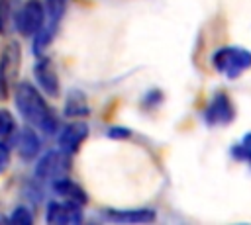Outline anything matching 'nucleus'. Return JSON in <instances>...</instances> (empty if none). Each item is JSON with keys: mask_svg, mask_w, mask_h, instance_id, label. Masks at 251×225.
<instances>
[{"mask_svg": "<svg viewBox=\"0 0 251 225\" xmlns=\"http://www.w3.org/2000/svg\"><path fill=\"white\" fill-rule=\"evenodd\" d=\"M39 151V139L35 135V131L31 129H22L18 133V153L24 157V158H31L35 157Z\"/></svg>", "mask_w": 251, "mask_h": 225, "instance_id": "11", "label": "nucleus"}, {"mask_svg": "<svg viewBox=\"0 0 251 225\" xmlns=\"http://www.w3.org/2000/svg\"><path fill=\"white\" fill-rule=\"evenodd\" d=\"M63 10H65V0H47V18L41 25V29L37 31L35 37V51L41 53L49 41L53 39V33L57 31L59 20L63 18Z\"/></svg>", "mask_w": 251, "mask_h": 225, "instance_id": "4", "label": "nucleus"}, {"mask_svg": "<svg viewBox=\"0 0 251 225\" xmlns=\"http://www.w3.org/2000/svg\"><path fill=\"white\" fill-rule=\"evenodd\" d=\"M8 164H10V151L4 143H0V174L8 168Z\"/></svg>", "mask_w": 251, "mask_h": 225, "instance_id": "18", "label": "nucleus"}, {"mask_svg": "<svg viewBox=\"0 0 251 225\" xmlns=\"http://www.w3.org/2000/svg\"><path fill=\"white\" fill-rule=\"evenodd\" d=\"M212 63L216 70H220L227 78H235L251 67V53L241 47H224L214 53Z\"/></svg>", "mask_w": 251, "mask_h": 225, "instance_id": "2", "label": "nucleus"}, {"mask_svg": "<svg viewBox=\"0 0 251 225\" xmlns=\"http://www.w3.org/2000/svg\"><path fill=\"white\" fill-rule=\"evenodd\" d=\"M233 155L239 157V158H245V160H251V135H247L239 147L233 149Z\"/></svg>", "mask_w": 251, "mask_h": 225, "instance_id": "15", "label": "nucleus"}, {"mask_svg": "<svg viewBox=\"0 0 251 225\" xmlns=\"http://www.w3.org/2000/svg\"><path fill=\"white\" fill-rule=\"evenodd\" d=\"M108 217L114 219V221H126V223L133 221V223H139V221H151L155 215L149 209H131V211H110Z\"/></svg>", "mask_w": 251, "mask_h": 225, "instance_id": "12", "label": "nucleus"}, {"mask_svg": "<svg viewBox=\"0 0 251 225\" xmlns=\"http://www.w3.org/2000/svg\"><path fill=\"white\" fill-rule=\"evenodd\" d=\"M53 188H55V192H57L63 200H67V202H75V203H78V205H82V203L86 202V194H84L75 182H71V180H67V178L55 180Z\"/></svg>", "mask_w": 251, "mask_h": 225, "instance_id": "10", "label": "nucleus"}, {"mask_svg": "<svg viewBox=\"0 0 251 225\" xmlns=\"http://www.w3.org/2000/svg\"><path fill=\"white\" fill-rule=\"evenodd\" d=\"M86 135H88V127H86L84 123L75 121V123L67 125V127L61 131V135H59V145H61V151H63L65 155L75 153V151L78 149V145H80V143L86 139Z\"/></svg>", "mask_w": 251, "mask_h": 225, "instance_id": "8", "label": "nucleus"}, {"mask_svg": "<svg viewBox=\"0 0 251 225\" xmlns=\"http://www.w3.org/2000/svg\"><path fill=\"white\" fill-rule=\"evenodd\" d=\"M35 78H37V82L41 84V88L47 96H57L59 94V78H57V72H55L51 61L43 59L35 65Z\"/></svg>", "mask_w": 251, "mask_h": 225, "instance_id": "9", "label": "nucleus"}, {"mask_svg": "<svg viewBox=\"0 0 251 225\" xmlns=\"http://www.w3.org/2000/svg\"><path fill=\"white\" fill-rule=\"evenodd\" d=\"M65 113L71 115V117H78V115H84L88 113V106H86V100L80 92H71L69 98H67V106H65Z\"/></svg>", "mask_w": 251, "mask_h": 225, "instance_id": "13", "label": "nucleus"}, {"mask_svg": "<svg viewBox=\"0 0 251 225\" xmlns=\"http://www.w3.org/2000/svg\"><path fill=\"white\" fill-rule=\"evenodd\" d=\"M12 0H0V29L4 31L8 25V14L12 12Z\"/></svg>", "mask_w": 251, "mask_h": 225, "instance_id": "17", "label": "nucleus"}, {"mask_svg": "<svg viewBox=\"0 0 251 225\" xmlns=\"http://www.w3.org/2000/svg\"><path fill=\"white\" fill-rule=\"evenodd\" d=\"M45 219L51 225H78L82 221V211L75 202H51L47 205Z\"/></svg>", "mask_w": 251, "mask_h": 225, "instance_id": "5", "label": "nucleus"}, {"mask_svg": "<svg viewBox=\"0 0 251 225\" xmlns=\"http://www.w3.org/2000/svg\"><path fill=\"white\" fill-rule=\"evenodd\" d=\"M14 131V117L6 112V110H0V137H6Z\"/></svg>", "mask_w": 251, "mask_h": 225, "instance_id": "14", "label": "nucleus"}, {"mask_svg": "<svg viewBox=\"0 0 251 225\" xmlns=\"http://www.w3.org/2000/svg\"><path fill=\"white\" fill-rule=\"evenodd\" d=\"M204 115H206V121L210 125H224V123H229L233 119V106L226 94H218V96H214V100L206 108Z\"/></svg>", "mask_w": 251, "mask_h": 225, "instance_id": "7", "label": "nucleus"}, {"mask_svg": "<svg viewBox=\"0 0 251 225\" xmlns=\"http://www.w3.org/2000/svg\"><path fill=\"white\" fill-rule=\"evenodd\" d=\"M12 223H16V225H29L31 223V213L25 207H18L12 213Z\"/></svg>", "mask_w": 251, "mask_h": 225, "instance_id": "16", "label": "nucleus"}, {"mask_svg": "<svg viewBox=\"0 0 251 225\" xmlns=\"http://www.w3.org/2000/svg\"><path fill=\"white\" fill-rule=\"evenodd\" d=\"M45 22V10L37 0L25 2L16 14V27L22 35H33Z\"/></svg>", "mask_w": 251, "mask_h": 225, "instance_id": "3", "label": "nucleus"}, {"mask_svg": "<svg viewBox=\"0 0 251 225\" xmlns=\"http://www.w3.org/2000/svg\"><path fill=\"white\" fill-rule=\"evenodd\" d=\"M69 172V160L65 157V153H57V151H51L47 153L39 162H37V168H35V174L39 178H45V180H59V178H65Z\"/></svg>", "mask_w": 251, "mask_h": 225, "instance_id": "6", "label": "nucleus"}, {"mask_svg": "<svg viewBox=\"0 0 251 225\" xmlns=\"http://www.w3.org/2000/svg\"><path fill=\"white\" fill-rule=\"evenodd\" d=\"M16 108L24 115V119L35 127H39L45 133H53L57 127V121L47 108L41 94L27 82L18 84L16 88Z\"/></svg>", "mask_w": 251, "mask_h": 225, "instance_id": "1", "label": "nucleus"}]
</instances>
